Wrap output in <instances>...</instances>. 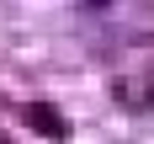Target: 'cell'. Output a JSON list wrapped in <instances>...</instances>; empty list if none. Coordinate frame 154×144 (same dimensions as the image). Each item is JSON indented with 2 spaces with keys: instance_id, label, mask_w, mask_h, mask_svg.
Listing matches in <instances>:
<instances>
[{
  "instance_id": "obj_2",
  "label": "cell",
  "mask_w": 154,
  "mask_h": 144,
  "mask_svg": "<svg viewBox=\"0 0 154 144\" xmlns=\"http://www.w3.org/2000/svg\"><path fill=\"white\" fill-rule=\"evenodd\" d=\"M0 144H5V139H0Z\"/></svg>"
},
{
  "instance_id": "obj_1",
  "label": "cell",
  "mask_w": 154,
  "mask_h": 144,
  "mask_svg": "<svg viewBox=\"0 0 154 144\" xmlns=\"http://www.w3.org/2000/svg\"><path fill=\"white\" fill-rule=\"evenodd\" d=\"M21 117H27V123H37L43 133H53V139H64V133H69V123H64V117H59L53 107H43V101H32V107H21Z\"/></svg>"
}]
</instances>
